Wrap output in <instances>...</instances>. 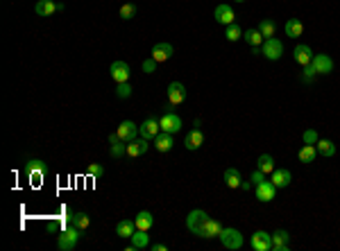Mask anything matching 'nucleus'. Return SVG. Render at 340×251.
<instances>
[{
	"mask_svg": "<svg viewBox=\"0 0 340 251\" xmlns=\"http://www.w3.org/2000/svg\"><path fill=\"white\" fill-rule=\"evenodd\" d=\"M252 249L254 251H270L272 249V233L268 231H257L250 240Z\"/></svg>",
	"mask_w": 340,
	"mask_h": 251,
	"instance_id": "9d476101",
	"label": "nucleus"
},
{
	"mask_svg": "<svg viewBox=\"0 0 340 251\" xmlns=\"http://www.w3.org/2000/svg\"><path fill=\"white\" fill-rule=\"evenodd\" d=\"M134 16H136V5H134V2H125V5L120 7V18H123V20H132Z\"/></svg>",
	"mask_w": 340,
	"mask_h": 251,
	"instance_id": "e433bc0d",
	"label": "nucleus"
},
{
	"mask_svg": "<svg viewBox=\"0 0 340 251\" xmlns=\"http://www.w3.org/2000/svg\"><path fill=\"white\" fill-rule=\"evenodd\" d=\"M207 220H209L207 211L195 208V211H191V213H188V217H186V229L193 233V236H197V233L202 231V227H204V222H207Z\"/></svg>",
	"mask_w": 340,
	"mask_h": 251,
	"instance_id": "20e7f679",
	"label": "nucleus"
},
{
	"mask_svg": "<svg viewBox=\"0 0 340 251\" xmlns=\"http://www.w3.org/2000/svg\"><path fill=\"white\" fill-rule=\"evenodd\" d=\"M304 34V23L300 18H288L286 20V36L291 39H297V36Z\"/></svg>",
	"mask_w": 340,
	"mask_h": 251,
	"instance_id": "bb28decb",
	"label": "nucleus"
},
{
	"mask_svg": "<svg viewBox=\"0 0 340 251\" xmlns=\"http://www.w3.org/2000/svg\"><path fill=\"white\" fill-rule=\"evenodd\" d=\"M173 45L170 43H157L152 48V59L157 61V64H163V61H168L170 57H173Z\"/></svg>",
	"mask_w": 340,
	"mask_h": 251,
	"instance_id": "f3484780",
	"label": "nucleus"
},
{
	"mask_svg": "<svg viewBox=\"0 0 340 251\" xmlns=\"http://www.w3.org/2000/svg\"><path fill=\"white\" fill-rule=\"evenodd\" d=\"M288 240H291V236H288L286 231H275L272 233V251H288Z\"/></svg>",
	"mask_w": 340,
	"mask_h": 251,
	"instance_id": "393cba45",
	"label": "nucleus"
},
{
	"mask_svg": "<svg viewBox=\"0 0 340 251\" xmlns=\"http://www.w3.org/2000/svg\"><path fill=\"white\" fill-rule=\"evenodd\" d=\"M222 224L218 220H211L209 217L207 222H204V227H202V231L197 233V238H220V233H222Z\"/></svg>",
	"mask_w": 340,
	"mask_h": 251,
	"instance_id": "2eb2a0df",
	"label": "nucleus"
},
{
	"mask_svg": "<svg viewBox=\"0 0 340 251\" xmlns=\"http://www.w3.org/2000/svg\"><path fill=\"white\" fill-rule=\"evenodd\" d=\"M293 57H295V61L300 66H309L311 61H313V50H311L309 45H297L295 52H293Z\"/></svg>",
	"mask_w": 340,
	"mask_h": 251,
	"instance_id": "4be33fe9",
	"label": "nucleus"
},
{
	"mask_svg": "<svg viewBox=\"0 0 340 251\" xmlns=\"http://www.w3.org/2000/svg\"><path fill=\"white\" fill-rule=\"evenodd\" d=\"M243 39H245L252 48H261L263 41H266V39H263V34L259 32V27H250L247 32H243Z\"/></svg>",
	"mask_w": 340,
	"mask_h": 251,
	"instance_id": "cd10ccee",
	"label": "nucleus"
},
{
	"mask_svg": "<svg viewBox=\"0 0 340 251\" xmlns=\"http://www.w3.org/2000/svg\"><path fill=\"white\" fill-rule=\"evenodd\" d=\"M302 138H304V145H316L318 140H320V136H318L316 129H306L304 136H302Z\"/></svg>",
	"mask_w": 340,
	"mask_h": 251,
	"instance_id": "ea45409f",
	"label": "nucleus"
},
{
	"mask_svg": "<svg viewBox=\"0 0 340 251\" xmlns=\"http://www.w3.org/2000/svg\"><path fill=\"white\" fill-rule=\"evenodd\" d=\"M86 174H89V177H93V179H100L104 174V167L100 165V163H91V165L86 167Z\"/></svg>",
	"mask_w": 340,
	"mask_h": 251,
	"instance_id": "58836bf2",
	"label": "nucleus"
},
{
	"mask_svg": "<svg viewBox=\"0 0 340 251\" xmlns=\"http://www.w3.org/2000/svg\"><path fill=\"white\" fill-rule=\"evenodd\" d=\"M116 95H118L120 100H127V98H132V86H129V82L118 84V86H116Z\"/></svg>",
	"mask_w": 340,
	"mask_h": 251,
	"instance_id": "4c0bfd02",
	"label": "nucleus"
},
{
	"mask_svg": "<svg viewBox=\"0 0 340 251\" xmlns=\"http://www.w3.org/2000/svg\"><path fill=\"white\" fill-rule=\"evenodd\" d=\"M73 224L79 229V231H86V229H89V224H91V217L86 215V213H75Z\"/></svg>",
	"mask_w": 340,
	"mask_h": 251,
	"instance_id": "f704fd0d",
	"label": "nucleus"
},
{
	"mask_svg": "<svg viewBox=\"0 0 340 251\" xmlns=\"http://www.w3.org/2000/svg\"><path fill=\"white\" fill-rule=\"evenodd\" d=\"M148 149H150V140L136 136L134 140H129V143H127V156L129 158H138V156H143Z\"/></svg>",
	"mask_w": 340,
	"mask_h": 251,
	"instance_id": "f8f14e48",
	"label": "nucleus"
},
{
	"mask_svg": "<svg viewBox=\"0 0 340 251\" xmlns=\"http://www.w3.org/2000/svg\"><path fill=\"white\" fill-rule=\"evenodd\" d=\"M261 54L270 61L281 59V54H284V43H281V39H277V36L266 39L263 41V45H261Z\"/></svg>",
	"mask_w": 340,
	"mask_h": 251,
	"instance_id": "7ed1b4c3",
	"label": "nucleus"
},
{
	"mask_svg": "<svg viewBox=\"0 0 340 251\" xmlns=\"http://www.w3.org/2000/svg\"><path fill=\"white\" fill-rule=\"evenodd\" d=\"M291 179H293V174L288 172V170H281V167H275V172L270 174V181L275 183L277 188H286L288 183H291Z\"/></svg>",
	"mask_w": 340,
	"mask_h": 251,
	"instance_id": "b1692460",
	"label": "nucleus"
},
{
	"mask_svg": "<svg viewBox=\"0 0 340 251\" xmlns=\"http://www.w3.org/2000/svg\"><path fill=\"white\" fill-rule=\"evenodd\" d=\"M111 77L116 79V84H123V82H129V64L127 61H113L111 68H109Z\"/></svg>",
	"mask_w": 340,
	"mask_h": 251,
	"instance_id": "ddd939ff",
	"label": "nucleus"
},
{
	"mask_svg": "<svg viewBox=\"0 0 340 251\" xmlns=\"http://www.w3.org/2000/svg\"><path fill=\"white\" fill-rule=\"evenodd\" d=\"M175 133H168V131H159V136L154 138V147H157V152H170L175 145L173 140Z\"/></svg>",
	"mask_w": 340,
	"mask_h": 251,
	"instance_id": "aec40b11",
	"label": "nucleus"
},
{
	"mask_svg": "<svg viewBox=\"0 0 340 251\" xmlns=\"http://www.w3.org/2000/svg\"><path fill=\"white\" fill-rule=\"evenodd\" d=\"M241 188H243V190H252V188H254V183H252V181H243Z\"/></svg>",
	"mask_w": 340,
	"mask_h": 251,
	"instance_id": "c03bdc74",
	"label": "nucleus"
},
{
	"mask_svg": "<svg viewBox=\"0 0 340 251\" xmlns=\"http://www.w3.org/2000/svg\"><path fill=\"white\" fill-rule=\"evenodd\" d=\"M132 240V245L127 247V251H134V249H145V247L150 245V236H148V231H141V229H136L134 231V236L129 238Z\"/></svg>",
	"mask_w": 340,
	"mask_h": 251,
	"instance_id": "412c9836",
	"label": "nucleus"
},
{
	"mask_svg": "<svg viewBox=\"0 0 340 251\" xmlns=\"http://www.w3.org/2000/svg\"><path fill=\"white\" fill-rule=\"evenodd\" d=\"M134 231H136V222L134 220H123V222H118L116 224V233H118L120 238H132L134 236Z\"/></svg>",
	"mask_w": 340,
	"mask_h": 251,
	"instance_id": "c756f323",
	"label": "nucleus"
},
{
	"mask_svg": "<svg viewBox=\"0 0 340 251\" xmlns=\"http://www.w3.org/2000/svg\"><path fill=\"white\" fill-rule=\"evenodd\" d=\"M316 147H318V154H322V156H334L336 154V145L331 140H327V138H320L316 143Z\"/></svg>",
	"mask_w": 340,
	"mask_h": 251,
	"instance_id": "72a5a7b5",
	"label": "nucleus"
},
{
	"mask_svg": "<svg viewBox=\"0 0 340 251\" xmlns=\"http://www.w3.org/2000/svg\"><path fill=\"white\" fill-rule=\"evenodd\" d=\"M220 242L227 247V249H241L243 247V233L238 229H222L220 233Z\"/></svg>",
	"mask_w": 340,
	"mask_h": 251,
	"instance_id": "423d86ee",
	"label": "nucleus"
},
{
	"mask_svg": "<svg viewBox=\"0 0 340 251\" xmlns=\"http://www.w3.org/2000/svg\"><path fill=\"white\" fill-rule=\"evenodd\" d=\"M159 131H161V125H159L157 118H145L143 123H141V127H138V133H141V138H145V140H154V138L159 136Z\"/></svg>",
	"mask_w": 340,
	"mask_h": 251,
	"instance_id": "0eeeda50",
	"label": "nucleus"
},
{
	"mask_svg": "<svg viewBox=\"0 0 340 251\" xmlns=\"http://www.w3.org/2000/svg\"><path fill=\"white\" fill-rule=\"evenodd\" d=\"M236 2H245V0H236Z\"/></svg>",
	"mask_w": 340,
	"mask_h": 251,
	"instance_id": "49530a36",
	"label": "nucleus"
},
{
	"mask_svg": "<svg viewBox=\"0 0 340 251\" xmlns=\"http://www.w3.org/2000/svg\"><path fill=\"white\" fill-rule=\"evenodd\" d=\"M254 195H257V199L259 202H272V199H275V195H277V186L272 181H261L259 183V186H254Z\"/></svg>",
	"mask_w": 340,
	"mask_h": 251,
	"instance_id": "6e6552de",
	"label": "nucleus"
},
{
	"mask_svg": "<svg viewBox=\"0 0 340 251\" xmlns=\"http://www.w3.org/2000/svg\"><path fill=\"white\" fill-rule=\"evenodd\" d=\"M54 11H59V7H57L54 0H39V2L34 5V14L36 16H52Z\"/></svg>",
	"mask_w": 340,
	"mask_h": 251,
	"instance_id": "5701e85b",
	"label": "nucleus"
},
{
	"mask_svg": "<svg viewBox=\"0 0 340 251\" xmlns=\"http://www.w3.org/2000/svg\"><path fill=\"white\" fill-rule=\"evenodd\" d=\"M184 100H186V86H184L182 82H170L168 84V102H170V107L182 104Z\"/></svg>",
	"mask_w": 340,
	"mask_h": 251,
	"instance_id": "1a4fd4ad",
	"label": "nucleus"
},
{
	"mask_svg": "<svg viewBox=\"0 0 340 251\" xmlns=\"http://www.w3.org/2000/svg\"><path fill=\"white\" fill-rule=\"evenodd\" d=\"M25 174L30 177V181L41 183V179L48 174V165L41 158H30V161L25 163Z\"/></svg>",
	"mask_w": 340,
	"mask_h": 251,
	"instance_id": "f03ea898",
	"label": "nucleus"
},
{
	"mask_svg": "<svg viewBox=\"0 0 340 251\" xmlns=\"http://www.w3.org/2000/svg\"><path fill=\"white\" fill-rule=\"evenodd\" d=\"M152 251H168L166 245H152Z\"/></svg>",
	"mask_w": 340,
	"mask_h": 251,
	"instance_id": "a18cd8bd",
	"label": "nucleus"
},
{
	"mask_svg": "<svg viewBox=\"0 0 340 251\" xmlns=\"http://www.w3.org/2000/svg\"><path fill=\"white\" fill-rule=\"evenodd\" d=\"M109 143H111V147H109L111 158H123V154H127V143L118 133H109Z\"/></svg>",
	"mask_w": 340,
	"mask_h": 251,
	"instance_id": "4468645a",
	"label": "nucleus"
},
{
	"mask_svg": "<svg viewBox=\"0 0 340 251\" xmlns=\"http://www.w3.org/2000/svg\"><path fill=\"white\" fill-rule=\"evenodd\" d=\"M204 145V133L200 131V129H193V131L186 133V138H184V147L186 149H200Z\"/></svg>",
	"mask_w": 340,
	"mask_h": 251,
	"instance_id": "a211bd4d",
	"label": "nucleus"
},
{
	"mask_svg": "<svg viewBox=\"0 0 340 251\" xmlns=\"http://www.w3.org/2000/svg\"><path fill=\"white\" fill-rule=\"evenodd\" d=\"M257 170H261L263 174H272L275 172V158L270 154H261L257 161Z\"/></svg>",
	"mask_w": 340,
	"mask_h": 251,
	"instance_id": "7c9ffc66",
	"label": "nucleus"
},
{
	"mask_svg": "<svg viewBox=\"0 0 340 251\" xmlns=\"http://www.w3.org/2000/svg\"><path fill=\"white\" fill-rule=\"evenodd\" d=\"M297 156H300L302 163H313V161H316V156H318V147H316V145H304V147L300 149V154H297Z\"/></svg>",
	"mask_w": 340,
	"mask_h": 251,
	"instance_id": "473e14b6",
	"label": "nucleus"
},
{
	"mask_svg": "<svg viewBox=\"0 0 340 251\" xmlns=\"http://www.w3.org/2000/svg\"><path fill=\"white\" fill-rule=\"evenodd\" d=\"M318 77V73H316V68H313V66H304V75H302V82H306V84H311L313 82V79Z\"/></svg>",
	"mask_w": 340,
	"mask_h": 251,
	"instance_id": "a19ab883",
	"label": "nucleus"
},
{
	"mask_svg": "<svg viewBox=\"0 0 340 251\" xmlns=\"http://www.w3.org/2000/svg\"><path fill=\"white\" fill-rule=\"evenodd\" d=\"M311 66L316 68L318 75H329L331 70H334V59H331L329 54H313Z\"/></svg>",
	"mask_w": 340,
	"mask_h": 251,
	"instance_id": "9b49d317",
	"label": "nucleus"
},
{
	"mask_svg": "<svg viewBox=\"0 0 340 251\" xmlns=\"http://www.w3.org/2000/svg\"><path fill=\"white\" fill-rule=\"evenodd\" d=\"M79 229L75 227H64L61 229V233L57 236V249L59 251H73L75 247H77V242H79Z\"/></svg>",
	"mask_w": 340,
	"mask_h": 251,
	"instance_id": "f257e3e1",
	"label": "nucleus"
},
{
	"mask_svg": "<svg viewBox=\"0 0 340 251\" xmlns=\"http://www.w3.org/2000/svg\"><path fill=\"white\" fill-rule=\"evenodd\" d=\"M157 66H159V64L152 59V57H150V59H145V61H143V73H148V75H150V73H154V70H157Z\"/></svg>",
	"mask_w": 340,
	"mask_h": 251,
	"instance_id": "79ce46f5",
	"label": "nucleus"
},
{
	"mask_svg": "<svg viewBox=\"0 0 340 251\" xmlns=\"http://www.w3.org/2000/svg\"><path fill=\"white\" fill-rule=\"evenodd\" d=\"M225 183H227V188H232V190L241 188L243 179H241V172H238V167H227V170H225Z\"/></svg>",
	"mask_w": 340,
	"mask_h": 251,
	"instance_id": "a878e982",
	"label": "nucleus"
},
{
	"mask_svg": "<svg viewBox=\"0 0 340 251\" xmlns=\"http://www.w3.org/2000/svg\"><path fill=\"white\" fill-rule=\"evenodd\" d=\"M134 222H136V229H141V231H150L154 227V217L150 211H141Z\"/></svg>",
	"mask_w": 340,
	"mask_h": 251,
	"instance_id": "c85d7f7f",
	"label": "nucleus"
},
{
	"mask_svg": "<svg viewBox=\"0 0 340 251\" xmlns=\"http://www.w3.org/2000/svg\"><path fill=\"white\" fill-rule=\"evenodd\" d=\"M259 32L263 34V39H272L275 32H277V23L275 20H270V18H263L261 23H259Z\"/></svg>",
	"mask_w": 340,
	"mask_h": 251,
	"instance_id": "2f4dec72",
	"label": "nucleus"
},
{
	"mask_svg": "<svg viewBox=\"0 0 340 251\" xmlns=\"http://www.w3.org/2000/svg\"><path fill=\"white\" fill-rule=\"evenodd\" d=\"M225 36H227V41H238V39H243V30L238 27L236 23H232V25H227V32H225Z\"/></svg>",
	"mask_w": 340,
	"mask_h": 251,
	"instance_id": "c9c22d12",
	"label": "nucleus"
},
{
	"mask_svg": "<svg viewBox=\"0 0 340 251\" xmlns=\"http://www.w3.org/2000/svg\"><path fill=\"white\" fill-rule=\"evenodd\" d=\"M159 125H161V131H168V133H177L182 129V118H179L175 111H170V107L166 109V114L159 118Z\"/></svg>",
	"mask_w": 340,
	"mask_h": 251,
	"instance_id": "39448f33",
	"label": "nucleus"
},
{
	"mask_svg": "<svg viewBox=\"0 0 340 251\" xmlns=\"http://www.w3.org/2000/svg\"><path fill=\"white\" fill-rule=\"evenodd\" d=\"M266 179H268V174H263V172H261V170H257V172H252L250 181H252V183H254V186H259V183H261V181H266Z\"/></svg>",
	"mask_w": 340,
	"mask_h": 251,
	"instance_id": "37998d69",
	"label": "nucleus"
},
{
	"mask_svg": "<svg viewBox=\"0 0 340 251\" xmlns=\"http://www.w3.org/2000/svg\"><path fill=\"white\" fill-rule=\"evenodd\" d=\"M234 18H236V14H234L232 5H225V2H222V5L216 7V20H218V23H222V25H232Z\"/></svg>",
	"mask_w": 340,
	"mask_h": 251,
	"instance_id": "6ab92c4d",
	"label": "nucleus"
},
{
	"mask_svg": "<svg viewBox=\"0 0 340 251\" xmlns=\"http://www.w3.org/2000/svg\"><path fill=\"white\" fill-rule=\"evenodd\" d=\"M116 133L123 138L125 143H129V140H134V138L138 136V125H134L132 120H123V123L118 125V131Z\"/></svg>",
	"mask_w": 340,
	"mask_h": 251,
	"instance_id": "dca6fc26",
	"label": "nucleus"
}]
</instances>
